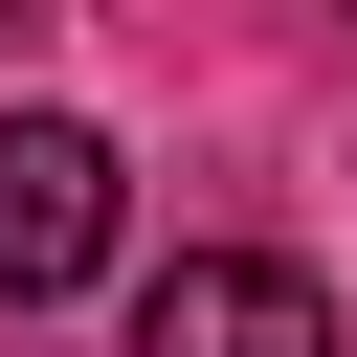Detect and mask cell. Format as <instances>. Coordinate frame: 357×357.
<instances>
[{"mask_svg": "<svg viewBox=\"0 0 357 357\" xmlns=\"http://www.w3.org/2000/svg\"><path fill=\"white\" fill-rule=\"evenodd\" d=\"M112 223H134L112 134H89V112H0V312H67V290L112 268Z\"/></svg>", "mask_w": 357, "mask_h": 357, "instance_id": "1", "label": "cell"}, {"mask_svg": "<svg viewBox=\"0 0 357 357\" xmlns=\"http://www.w3.org/2000/svg\"><path fill=\"white\" fill-rule=\"evenodd\" d=\"M134 357H335V290L290 245H178L134 290Z\"/></svg>", "mask_w": 357, "mask_h": 357, "instance_id": "2", "label": "cell"}]
</instances>
